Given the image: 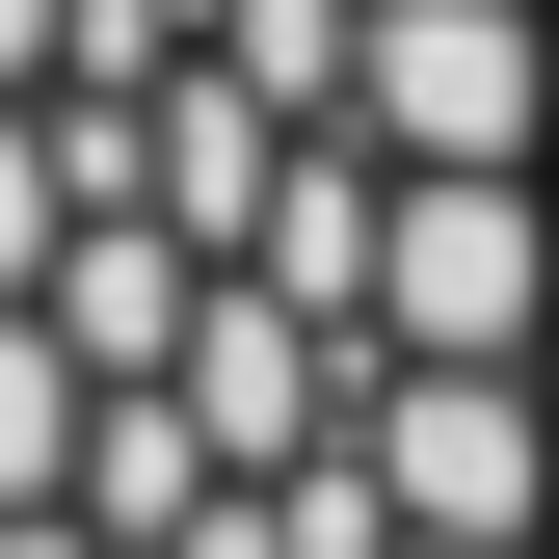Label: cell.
<instances>
[{
	"instance_id": "6da1fadb",
	"label": "cell",
	"mask_w": 559,
	"mask_h": 559,
	"mask_svg": "<svg viewBox=\"0 0 559 559\" xmlns=\"http://www.w3.org/2000/svg\"><path fill=\"white\" fill-rule=\"evenodd\" d=\"M373 479H400V533H533L559 427H533V373H427V346H400L373 373Z\"/></svg>"
},
{
	"instance_id": "7a4b0ae2",
	"label": "cell",
	"mask_w": 559,
	"mask_h": 559,
	"mask_svg": "<svg viewBox=\"0 0 559 559\" xmlns=\"http://www.w3.org/2000/svg\"><path fill=\"white\" fill-rule=\"evenodd\" d=\"M400 559H533V533H400Z\"/></svg>"
}]
</instances>
